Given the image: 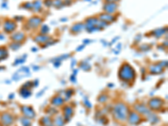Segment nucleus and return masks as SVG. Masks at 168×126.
<instances>
[{
	"mask_svg": "<svg viewBox=\"0 0 168 126\" xmlns=\"http://www.w3.org/2000/svg\"><path fill=\"white\" fill-rule=\"evenodd\" d=\"M119 77L124 81H132L136 77V71L130 64L125 63L120 67L119 71Z\"/></svg>",
	"mask_w": 168,
	"mask_h": 126,
	"instance_id": "nucleus-1",
	"label": "nucleus"
},
{
	"mask_svg": "<svg viewBox=\"0 0 168 126\" xmlns=\"http://www.w3.org/2000/svg\"><path fill=\"white\" fill-rule=\"evenodd\" d=\"M128 114H129V108L125 104L122 103H117L113 108V115L115 117V119L120 121H124L127 119Z\"/></svg>",
	"mask_w": 168,
	"mask_h": 126,
	"instance_id": "nucleus-2",
	"label": "nucleus"
},
{
	"mask_svg": "<svg viewBox=\"0 0 168 126\" xmlns=\"http://www.w3.org/2000/svg\"><path fill=\"white\" fill-rule=\"evenodd\" d=\"M4 30L6 33H12L15 30V29L17 27V24L14 21H12L10 19H7L4 23Z\"/></svg>",
	"mask_w": 168,
	"mask_h": 126,
	"instance_id": "nucleus-3",
	"label": "nucleus"
},
{
	"mask_svg": "<svg viewBox=\"0 0 168 126\" xmlns=\"http://www.w3.org/2000/svg\"><path fill=\"white\" fill-rule=\"evenodd\" d=\"M163 100H161V98H152L149 102L150 108H152L153 110H158L163 106Z\"/></svg>",
	"mask_w": 168,
	"mask_h": 126,
	"instance_id": "nucleus-4",
	"label": "nucleus"
},
{
	"mask_svg": "<svg viewBox=\"0 0 168 126\" xmlns=\"http://www.w3.org/2000/svg\"><path fill=\"white\" fill-rule=\"evenodd\" d=\"M128 119L130 125H138L141 121V118L140 116L135 112H131L128 114Z\"/></svg>",
	"mask_w": 168,
	"mask_h": 126,
	"instance_id": "nucleus-5",
	"label": "nucleus"
},
{
	"mask_svg": "<svg viewBox=\"0 0 168 126\" xmlns=\"http://www.w3.org/2000/svg\"><path fill=\"white\" fill-rule=\"evenodd\" d=\"M41 22H42L41 18L37 17V16H35V17H32V18H30V19H29L28 24L30 28H37L38 26L41 24Z\"/></svg>",
	"mask_w": 168,
	"mask_h": 126,
	"instance_id": "nucleus-6",
	"label": "nucleus"
},
{
	"mask_svg": "<svg viewBox=\"0 0 168 126\" xmlns=\"http://www.w3.org/2000/svg\"><path fill=\"white\" fill-rule=\"evenodd\" d=\"M22 112H23L24 115L28 119H33L35 116V113L34 111V109L29 106H24L22 108Z\"/></svg>",
	"mask_w": 168,
	"mask_h": 126,
	"instance_id": "nucleus-7",
	"label": "nucleus"
},
{
	"mask_svg": "<svg viewBox=\"0 0 168 126\" xmlns=\"http://www.w3.org/2000/svg\"><path fill=\"white\" fill-rule=\"evenodd\" d=\"M116 3H106L103 6V10H105L108 14H113L116 11Z\"/></svg>",
	"mask_w": 168,
	"mask_h": 126,
	"instance_id": "nucleus-8",
	"label": "nucleus"
},
{
	"mask_svg": "<svg viewBox=\"0 0 168 126\" xmlns=\"http://www.w3.org/2000/svg\"><path fill=\"white\" fill-rule=\"evenodd\" d=\"M2 121H3V124L4 125L9 126L10 125H12V123L14 121V118L11 116L10 114L6 113V114L3 115V117H2Z\"/></svg>",
	"mask_w": 168,
	"mask_h": 126,
	"instance_id": "nucleus-9",
	"label": "nucleus"
},
{
	"mask_svg": "<svg viewBox=\"0 0 168 126\" xmlns=\"http://www.w3.org/2000/svg\"><path fill=\"white\" fill-rule=\"evenodd\" d=\"M135 108H136V110L137 112L140 113L142 114H148V113H150L149 109L145 107V105H143V104H136V106H135Z\"/></svg>",
	"mask_w": 168,
	"mask_h": 126,
	"instance_id": "nucleus-10",
	"label": "nucleus"
},
{
	"mask_svg": "<svg viewBox=\"0 0 168 126\" xmlns=\"http://www.w3.org/2000/svg\"><path fill=\"white\" fill-rule=\"evenodd\" d=\"M85 28V25L83 23H77L75 24L74 25L71 29V31L73 34H77V33L81 32L83 29Z\"/></svg>",
	"mask_w": 168,
	"mask_h": 126,
	"instance_id": "nucleus-11",
	"label": "nucleus"
},
{
	"mask_svg": "<svg viewBox=\"0 0 168 126\" xmlns=\"http://www.w3.org/2000/svg\"><path fill=\"white\" fill-rule=\"evenodd\" d=\"M11 39L15 42H21L23 40H24V34L22 32L15 33L11 36Z\"/></svg>",
	"mask_w": 168,
	"mask_h": 126,
	"instance_id": "nucleus-12",
	"label": "nucleus"
},
{
	"mask_svg": "<svg viewBox=\"0 0 168 126\" xmlns=\"http://www.w3.org/2000/svg\"><path fill=\"white\" fill-rule=\"evenodd\" d=\"M63 112H64V119H65L66 121H68L71 119V116L72 115V113H73L72 108L71 107H69V106H66V107H65V108H64Z\"/></svg>",
	"mask_w": 168,
	"mask_h": 126,
	"instance_id": "nucleus-13",
	"label": "nucleus"
},
{
	"mask_svg": "<svg viewBox=\"0 0 168 126\" xmlns=\"http://www.w3.org/2000/svg\"><path fill=\"white\" fill-rule=\"evenodd\" d=\"M100 19H101L102 21H103V22L108 24L114 21V20H115V18H114L113 16H112V15H110V14H101V15H100Z\"/></svg>",
	"mask_w": 168,
	"mask_h": 126,
	"instance_id": "nucleus-14",
	"label": "nucleus"
},
{
	"mask_svg": "<svg viewBox=\"0 0 168 126\" xmlns=\"http://www.w3.org/2000/svg\"><path fill=\"white\" fill-rule=\"evenodd\" d=\"M63 102H64L63 98L60 97V96H56L55 98H52V103L55 106H61V105L63 104Z\"/></svg>",
	"mask_w": 168,
	"mask_h": 126,
	"instance_id": "nucleus-15",
	"label": "nucleus"
},
{
	"mask_svg": "<svg viewBox=\"0 0 168 126\" xmlns=\"http://www.w3.org/2000/svg\"><path fill=\"white\" fill-rule=\"evenodd\" d=\"M162 71V67H161V65H154L150 66V73L153 74H158Z\"/></svg>",
	"mask_w": 168,
	"mask_h": 126,
	"instance_id": "nucleus-16",
	"label": "nucleus"
},
{
	"mask_svg": "<svg viewBox=\"0 0 168 126\" xmlns=\"http://www.w3.org/2000/svg\"><path fill=\"white\" fill-rule=\"evenodd\" d=\"M9 55V52L5 47H0V61L4 60Z\"/></svg>",
	"mask_w": 168,
	"mask_h": 126,
	"instance_id": "nucleus-17",
	"label": "nucleus"
},
{
	"mask_svg": "<svg viewBox=\"0 0 168 126\" xmlns=\"http://www.w3.org/2000/svg\"><path fill=\"white\" fill-rule=\"evenodd\" d=\"M49 39H50V37H48L46 35H39V36H37V37L35 39V41H37L39 44H42V43H46Z\"/></svg>",
	"mask_w": 168,
	"mask_h": 126,
	"instance_id": "nucleus-18",
	"label": "nucleus"
},
{
	"mask_svg": "<svg viewBox=\"0 0 168 126\" xmlns=\"http://www.w3.org/2000/svg\"><path fill=\"white\" fill-rule=\"evenodd\" d=\"M41 122L42 123V125L43 126H49L51 125H52V120H51V119H50L49 117H44V118H42Z\"/></svg>",
	"mask_w": 168,
	"mask_h": 126,
	"instance_id": "nucleus-19",
	"label": "nucleus"
},
{
	"mask_svg": "<svg viewBox=\"0 0 168 126\" xmlns=\"http://www.w3.org/2000/svg\"><path fill=\"white\" fill-rule=\"evenodd\" d=\"M55 125L56 126H63L64 125V119L61 116L56 117L55 119Z\"/></svg>",
	"mask_w": 168,
	"mask_h": 126,
	"instance_id": "nucleus-20",
	"label": "nucleus"
},
{
	"mask_svg": "<svg viewBox=\"0 0 168 126\" xmlns=\"http://www.w3.org/2000/svg\"><path fill=\"white\" fill-rule=\"evenodd\" d=\"M41 2L38 0V1H35V2L33 4V9L35 10V11H41Z\"/></svg>",
	"mask_w": 168,
	"mask_h": 126,
	"instance_id": "nucleus-21",
	"label": "nucleus"
},
{
	"mask_svg": "<svg viewBox=\"0 0 168 126\" xmlns=\"http://www.w3.org/2000/svg\"><path fill=\"white\" fill-rule=\"evenodd\" d=\"M20 94L23 96L24 98H28L29 96L31 94V93H30V91H29V89L24 88L20 91Z\"/></svg>",
	"mask_w": 168,
	"mask_h": 126,
	"instance_id": "nucleus-22",
	"label": "nucleus"
},
{
	"mask_svg": "<svg viewBox=\"0 0 168 126\" xmlns=\"http://www.w3.org/2000/svg\"><path fill=\"white\" fill-rule=\"evenodd\" d=\"M21 46V44H20V42H13L11 45L10 46V47L12 49V50H14V51H15V50H18L19 47Z\"/></svg>",
	"mask_w": 168,
	"mask_h": 126,
	"instance_id": "nucleus-23",
	"label": "nucleus"
},
{
	"mask_svg": "<svg viewBox=\"0 0 168 126\" xmlns=\"http://www.w3.org/2000/svg\"><path fill=\"white\" fill-rule=\"evenodd\" d=\"M21 122H22L23 126H31V123L29 120L28 118H26V117H24L23 119H21Z\"/></svg>",
	"mask_w": 168,
	"mask_h": 126,
	"instance_id": "nucleus-24",
	"label": "nucleus"
},
{
	"mask_svg": "<svg viewBox=\"0 0 168 126\" xmlns=\"http://www.w3.org/2000/svg\"><path fill=\"white\" fill-rule=\"evenodd\" d=\"M166 30H162V29H156V30H155L154 33H156L155 35V37H161V35L163 34L164 32H165Z\"/></svg>",
	"mask_w": 168,
	"mask_h": 126,
	"instance_id": "nucleus-25",
	"label": "nucleus"
},
{
	"mask_svg": "<svg viewBox=\"0 0 168 126\" xmlns=\"http://www.w3.org/2000/svg\"><path fill=\"white\" fill-rule=\"evenodd\" d=\"M49 29H49V27H48L47 25H43L41 29V33L42 34H44V35H46V34H47V33L50 31Z\"/></svg>",
	"mask_w": 168,
	"mask_h": 126,
	"instance_id": "nucleus-26",
	"label": "nucleus"
},
{
	"mask_svg": "<svg viewBox=\"0 0 168 126\" xmlns=\"http://www.w3.org/2000/svg\"><path fill=\"white\" fill-rule=\"evenodd\" d=\"M55 5H56V7H57V8H60V7H61L63 5V3L61 2V0H56L55 1Z\"/></svg>",
	"mask_w": 168,
	"mask_h": 126,
	"instance_id": "nucleus-27",
	"label": "nucleus"
},
{
	"mask_svg": "<svg viewBox=\"0 0 168 126\" xmlns=\"http://www.w3.org/2000/svg\"><path fill=\"white\" fill-rule=\"evenodd\" d=\"M106 1H107V3H115L118 0H106Z\"/></svg>",
	"mask_w": 168,
	"mask_h": 126,
	"instance_id": "nucleus-28",
	"label": "nucleus"
},
{
	"mask_svg": "<svg viewBox=\"0 0 168 126\" xmlns=\"http://www.w3.org/2000/svg\"><path fill=\"white\" fill-rule=\"evenodd\" d=\"M0 40H4V35H0Z\"/></svg>",
	"mask_w": 168,
	"mask_h": 126,
	"instance_id": "nucleus-29",
	"label": "nucleus"
},
{
	"mask_svg": "<svg viewBox=\"0 0 168 126\" xmlns=\"http://www.w3.org/2000/svg\"><path fill=\"white\" fill-rule=\"evenodd\" d=\"M0 126H1V125H0Z\"/></svg>",
	"mask_w": 168,
	"mask_h": 126,
	"instance_id": "nucleus-30",
	"label": "nucleus"
}]
</instances>
